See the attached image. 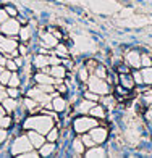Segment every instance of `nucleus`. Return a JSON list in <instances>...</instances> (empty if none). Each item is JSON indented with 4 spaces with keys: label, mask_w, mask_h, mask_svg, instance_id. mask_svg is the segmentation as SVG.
Instances as JSON below:
<instances>
[{
    "label": "nucleus",
    "mask_w": 152,
    "mask_h": 158,
    "mask_svg": "<svg viewBox=\"0 0 152 158\" xmlns=\"http://www.w3.org/2000/svg\"><path fill=\"white\" fill-rule=\"evenodd\" d=\"M2 105L7 111H16V108H18V102H16V98H13V97H7L2 102Z\"/></svg>",
    "instance_id": "20"
},
{
    "label": "nucleus",
    "mask_w": 152,
    "mask_h": 158,
    "mask_svg": "<svg viewBox=\"0 0 152 158\" xmlns=\"http://www.w3.org/2000/svg\"><path fill=\"white\" fill-rule=\"evenodd\" d=\"M33 63H34V66L37 69H42L44 66L49 64V56L47 55H36V58L33 60Z\"/></svg>",
    "instance_id": "23"
},
{
    "label": "nucleus",
    "mask_w": 152,
    "mask_h": 158,
    "mask_svg": "<svg viewBox=\"0 0 152 158\" xmlns=\"http://www.w3.org/2000/svg\"><path fill=\"white\" fill-rule=\"evenodd\" d=\"M33 143L29 140V137L28 135H21V137H18L15 142H13L11 145V153L13 155H20V153H24L28 152V150H33Z\"/></svg>",
    "instance_id": "4"
},
{
    "label": "nucleus",
    "mask_w": 152,
    "mask_h": 158,
    "mask_svg": "<svg viewBox=\"0 0 152 158\" xmlns=\"http://www.w3.org/2000/svg\"><path fill=\"white\" fill-rule=\"evenodd\" d=\"M65 106H67V102H65L63 97H59L57 95L54 100H52V108L57 111V113H62L65 110Z\"/></svg>",
    "instance_id": "19"
},
{
    "label": "nucleus",
    "mask_w": 152,
    "mask_h": 158,
    "mask_svg": "<svg viewBox=\"0 0 152 158\" xmlns=\"http://www.w3.org/2000/svg\"><path fill=\"white\" fill-rule=\"evenodd\" d=\"M7 94H8V97L16 98V97H18V94H20V92H18V87H11V85H10V87L7 89Z\"/></svg>",
    "instance_id": "41"
},
{
    "label": "nucleus",
    "mask_w": 152,
    "mask_h": 158,
    "mask_svg": "<svg viewBox=\"0 0 152 158\" xmlns=\"http://www.w3.org/2000/svg\"><path fill=\"white\" fill-rule=\"evenodd\" d=\"M89 135H91V137L94 139V142H96V143H104V142L107 140L108 131H107L105 127H99V126H94V127L91 129Z\"/></svg>",
    "instance_id": "9"
},
{
    "label": "nucleus",
    "mask_w": 152,
    "mask_h": 158,
    "mask_svg": "<svg viewBox=\"0 0 152 158\" xmlns=\"http://www.w3.org/2000/svg\"><path fill=\"white\" fill-rule=\"evenodd\" d=\"M79 79H81L83 82H88V79H89V73H88V68H81L79 69Z\"/></svg>",
    "instance_id": "37"
},
{
    "label": "nucleus",
    "mask_w": 152,
    "mask_h": 158,
    "mask_svg": "<svg viewBox=\"0 0 152 158\" xmlns=\"http://www.w3.org/2000/svg\"><path fill=\"white\" fill-rule=\"evenodd\" d=\"M18 156H21V158H37L39 152L37 150H28V152H24V153H20Z\"/></svg>",
    "instance_id": "34"
},
{
    "label": "nucleus",
    "mask_w": 152,
    "mask_h": 158,
    "mask_svg": "<svg viewBox=\"0 0 152 158\" xmlns=\"http://www.w3.org/2000/svg\"><path fill=\"white\" fill-rule=\"evenodd\" d=\"M3 89V84H0V90H2Z\"/></svg>",
    "instance_id": "53"
},
{
    "label": "nucleus",
    "mask_w": 152,
    "mask_h": 158,
    "mask_svg": "<svg viewBox=\"0 0 152 158\" xmlns=\"http://www.w3.org/2000/svg\"><path fill=\"white\" fill-rule=\"evenodd\" d=\"M8 18H10V15L5 11V8H2V10H0V24H2V23H5V21L8 19Z\"/></svg>",
    "instance_id": "43"
},
{
    "label": "nucleus",
    "mask_w": 152,
    "mask_h": 158,
    "mask_svg": "<svg viewBox=\"0 0 152 158\" xmlns=\"http://www.w3.org/2000/svg\"><path fill=\"white\" fill-rule=\"evenodd\" d=\"M125 63L128 64V66L134 68V69L141 68V53L137 52V50H129V52L126 53V56H125Z\"/></svg>",
    "instance_id": "8"
},
{
    "label": "nucleus",
    "mask_w": 152,
    "mask_h": 158,
    "mask_svg": "<svg viewBox=\"0 0 152 158\" xmlns=\"http://www.w3.org/2000/svg\"><path fill=\"white\" fill-rule=\"evenodd\" d=\"M26 129H34L41 134H47L50 129L54 127V119L49 114H37V116H31L29 119L24 121Z\"/></svg>",
    "instance_id": "1"
},
{
    "label": "nucleus",
    "mask_w": 152,
    "mask_h": 158,
    "mask_svg": "<svg viewBox=\"0 0 152 158\" xmlns=\"http://www.w3.org/2000/svg\"><path fill=\"white\" fill-rule=\"evenodd\" d=\"M5 63H7V58L3 55H0V66H5Z\"/></svg>",
    "instance_id": "49"
},
{
    "label": "nucleus",
    "mask_w": 152,
    "mask_h": 158,
    "mask_svg": "<svg viewBox=\"0 0 152 158\" xmlns=\"http://www.w3.org/2000/svg\"><path fill=\"white\" fill-rule=\"evenodd\" d=\"M3 68H5V66H0V73H2V71H3Z\"/></svg>",
    "instance_id": "52"
},
{
    "label": "nucleus",
    "mask_w": 152,
    "mask_h": 158,
    "mask_svg": "<svg viewBox=\"0 0 152 158\" xmlns=\"http://www.w3.org/2000/svg\"><path fill=\"white\" fill-rule=\"evenodd\" d=\"M5 139H7V132H5L3 127H0V143H2Z\"/></svg>",
    "instance_id": "46"
},
{
    "label": "nucleus",
    "mask_w": 152,
    "mask_h": 158,
    "mask_svg": "<svg viewBox=\"0 0 152 158\" xmlns=\"http://www.w3.org/2000/svg\"><path fill=\"white\" fill-rule=\"evenodd\" d=\"M11 118L10 116H7V114H3V116H0V127H3V129H7V127H10L11 126Z\"/></svg>",
    "instance_id": "31"
},
{
    "label": "nucleus",
    "mask_w": 152,
    "mask_h": 158,
    "mask_svg": "<svg viewBox=\"0 0 152 158\" xmlns=\"http://www.w3.org/2000/svg\"><path fill=\"white\" fill-rule=\"evenodd\" d=\"M37 87L41 90H44L46 94H50V92H54L55 87H54V84H37Z\"/></svg>",
    "instance_id": "36"
},
{
    "label": "nucleus",
    "mask_w": 152,
    "mask_h": 158,
    "mask_svg": "<svg viewBox=\"0 0 152 158\" xmlns=\"http://www.w3.org/2000/svg\"><path fill=\"white\" fill-rule=\"evenodd\" d=\"M5 113H7V110L3 108V105H2V103H0V116H3V114H5Z\"/></svg>",
    "instance_id": "50"
},
{
    "label": "nucleus",
    "mask_w": 152,
    "mask_h": 158,
    "mask_svg": "<svg viewBox=\"0 0 152 158\" xmlns=\"http://www.w3.org/2000/svg\"><path fill=\"white\" fill-rule=\"evenodd\" d=\"M55 53L59 56H68V48L62 44H57L55 45Z\"/></svg>",
    "instance_id": "30"
},
{
    "label": "nucleus",
    "mask_w": 152,
    "mask_h": 158,
    "mask_svg": "<svg viewBox=\"0 0 152 158\" xmlns=\"http://www.w3.org/2000/svg\"><path fill=\"white\" fill-rule=\"evenodd\" d=\"M120 84H121V87H125L126 90L133 89L134 85H136L133 76H129L128 73H121V76H120Z\"/></svg>",
    "instance_id": "14"
},
{
    "label": "nucleus",
    "mask_w": 152,
    "mask_h": 158,
    "mask_svg": "<svg viewBox=\"0 0 152 158\" xmlns=\"http://www.w3.org/2000/svg\"><path fill=\"white\" fill-rule=\"evenodd\" d=\"M36 82L37 84H55V79L49 73H44V71H42V73L36 74Z\"/></svg>",
    "instance_id": "16"
},
{
    "label": "nucleus",
    "mask_w": 152,
    "mask_h": 158,
    "mask_svg": "<svg viewBox=\"0 0 152 158\" xmlns=\"http://www.w3.org/2000/svg\"><path fill=\"white\" fill-rule=\"evenodd\" d=\"M50 76H54L55 79H63L65 76H67V69H65V66H62L60 64H54L52 68H50Z\"/></svg>",
    "instance_id": "15"
},
{
    "label": "nucleus",
    "mask_w": 152,
    "mask_h": 158,
    "mask_svg": "<svg viewBox=\"0 0 152 158\" xmlns=\"http://www.w3.org/2000/svg\"><path fill=\"white\" fill-rule=\"evenodd\" d=\"M28 137H29V140H31V143H33L34 148H41V145L46 142L44 135H42L41 132H37V131H34V129H31V131L28 132Z\"/></svg>",
    "instance_id": "11"
},
{
    "label": "nucleus",
    "mask_w": 152,
    "mask_h": 158,
    "mask_svg": "<svg viewBox=\"0 0 152 158\" xmlns=\"http://www.w3.org/2000/svg\"><path fill=\"white\" fill-rule=\"evenodd\" d=\"M5 11L8 13V15H10L11 18H15V16L18 15V11L15 10V6H11V5H7V6H5Z\"/></svg>",
    "instance_id": "42"
},
{
    "label": "nucleus",
    "mask_w": 152,
    "mask_h": 158,
    "mask_svg": "<svg viewBox=\"0 0 152 158\" xmlns=\"http://www.w3.org/2000/svg\"><path fill=\"white\" fill-rule=\"evenodd\" d=\"M20 27H21V26H20V21L13 19V18H8L5 23L0 24V31L11 37V35H16V34L20 32Z\"/></svg>",
    "instance_id": "6"
},
{
    "label": "nucleus",
    "mask_w": 152,
    "mask_h": 158,
    "mask_svg": "<svg viewBox=\"0 0 152 158\" xmlns=\"http://www.w3.org/2000/svg\"><path fill=\"white\" fill-rule=\"evenodd\" d=\"M141 66L144 68H147V66H152V58H150V55H141Z\"/></svg>",
    "instance_id": "33"
},
{
    "label": "nucleus",
    "mask_w": 152,
    "mask_h": 158,
    "mask_svg": "<svg viewBox=\"0 0 152 158\" xmlns=\"http://www.w3.org/2000/svg\"><path fill=\"white\" fill-rule=\"evenodd\" d=\"M15 61H16V64H18V66H21V64H23V60H21L20 56H16V58H15Z\"/></svg>",
    "instance_id": "51"
},
{
    "label": "nucleus",
    "mask_w": 152,
    "mask_h": 158,
    "mask_svg": "<svg viewBox=\"0 0 152 158\" xmlns=\"http://www.w3.org/2000/svg\"><path fill=\"white\" fill-rule=\"evenodd\" d=\"M0 52L7 53L8 56L18 55V42L11 39L10 35H0Z\"/></svg>",
    "instance_id": "2"
},
{
    "label": "nucleus",
    "mask_w": 152,
    "mask_h": 158,
    "mask_svg": "<svg viewBox=\"0 0 152 158\" xmlns=\"http://www.w3.org/2000/svg\"><path fill=\"white\" fill-rule=\"evenodd\" d=\"M81 140L84 142V145H86V147H94V145H96V142H94V139L91 137L89 134L83 135V137H81Z\"/></svg>",
    "instance_id": "35"
},
{
    "label": "nucleus",
    "mask_w": 152,
    "mask_h": 158,
    "mask_svg": "<svg viewBox=\"0 0 152 158\" xmlns=\"http://www.w3.org/2000/svg\"><path fill=\"white\" fill-rule=\"evenodd\" d=\"M88 85H89V90L96 92L99 95H105L110 92V87H108V84L105 82V79L97 77V76H91L88 79Z\"/></svg>",
    "instance_id": "3"
},
{
    "label": "nucleus",
    "mask_w": 152,
    "mask_h": 158,
    "mask_svg": "<svg viewBox=\"0 0 152 158\" xmlns=\"http://www.w3.org/2000/svg\"><path fill=\"white\" fill-rule=\"evenodd\" d=\"M89 114L92 118H96V119L97 118H105V114H107L105 113V106L104 105H94L92 108L89 110Z\"/></svg>",
    "instance_id": "17"
},
{
    "label": "nucleus",
    "mask_w": 152,
    "mask_h": 158,
    "mask_svg": "<svg viewBox=\"0 0 152 158\" xmlns=\"http://www.w3.org/2000/svg\"><path fill=\"white\" fill-rule=\"evenodd\" d=\"M62 60L59 58V56H49V64L50 66H54V64H60Z\"/></svg>",
    "instance_id": "44"
},
{
    "label": "nucleus",
    "mask_w": 152,
    "mask_h": 158,
    "mask_svg": "<svg viewBox=\"0 0 152 158\" xmlns=\"http://www.w3.org/2000/svg\"><path fill=\"white\" fill-rule=\"evenodd\" d=\"M73 150L76 152V155H81V153L86 152V145H84V142L81 140V137L75 139V142H73Z\"/></svg>",
    "instance_id": "25"
},
{
    "label": "nucleus",
    "mask_w": 152,
    "mask_h": 158,
    "mask_svg": "<svg viewBox=\"0 0 152 158\" xmlns=\"http://www.w3.org/2000/svg\"><path fill=\"white\" fill-rule=\"evenodd\" d=\"M92 106H94V102H92V100H89V98H84L83 102L78 105V108H76V110H78V113H83V114H86V113H89V110L92 108Z\"/></svg>",
    "instance_id": "22"
},
{
    "label": "nucleus",
    "mask_w": 152,
    "mask_h": 158,
    "mask_svg": "<svg viewBox=\"0 0 152 158\" xmlns=\"http://www.w3.org/2000/svg\"><path fill=\"white\" fill-rule=\"evenodd\" d=\"M24 105L28 106V111H31V113H39V110H41L39 102H36V100H34L33 97L24 98Z\"/></svg>",
    "instance_id": "21"
},
{
    "label": "nucleus",
    "mask_w": 152,
    "mask_h": 158,
    "mask_svg": "<svg viewBox=\"0 0 152 158\" xmlns=\"http://www.w3.org/2000/svg\"><path fill=\"white\" fill-rule=\"evenodd\" d=\"M7 97H8V94H7V90H5V89H2V90H0V102H3V100H5Z\"/></svg>",
    "instance_id": "47"
},
{
    "label": "nucleus",
    "mask_w": 152,
    "mask_h": 158,
    "mask_svg": "<svg viewBox=\"0 0 152 158\" xmlns=\"http://www.w3.org/2000/svg\"><path fill=\"white\" fill-rule=\"evenodd\" d=\"M131 74H133V79H134L136 84H142V82H144V81H142V73H141V71L136 69V71H133Z\"/></svg>",
    "instance_id": "40"
},
{
    "label": "nucleus",
    "mask_w": 152,
    "mask_h": 158,
    "mask_svg": "<svg viewBox=\"0 0 152 158\" xmlns=\"http://www.w3.org/2000/svg\"><path fill=\"white\" fill-rule=\"evenodd\" d=\"M126 142H129L131 145H136L137 142L141 140V132L137 131V127H136V124H129L128 126V129H126Z\"/></svg>",
    "instance_id": "10"
},
{
    "label": "nucleus",
    "mask_w": 152,
    "mask_h": 158,
    "mask_svg": "<svg viewBox=\"0 0 152 158\" xmlns=\"http://www.w3.org/2000/svg\"><path fill=\"white\" fill-rule=\"evenodd\" d=\"M46 139H47L49 142H55L57 139H59V129H57V127H52V129H50V131L47 132Z\"/></svg>",
    "instance_id": "28"
},
{
    "label": "nucleus",
    "mask_w": 152,
    "mask_h": 158,
    "mask_svg": "<svg viewBox=\"0 0 152 158\" xmlns=\"http://www.w3.org/2000/svg\"><path fill=\"white\" fill-rule=\"evenodd\" d=\"M146 118L150 121V123H152V108L150 110H147V113H146Z\"/></svg>",
    "instance_id": "48"
},
{
    "label": "nucleus",
    "mask_w": 152,
    "mask_h": 158,
    "mask_svg": "<svg viewBox=\"0 0 152 158\" xmlns=\"http://www.w3.org/2000/svg\"><path fill=\"white\" fill-rule=\"evenodd\" d=\"M20 39L23 40V42H28L31 39V35H33V29H31V26H24V27H20Z\"/></svg>",
    "instance_id": "24"
},
{
    "label": "nucleus",
    "mask_w": 152,
    "mask_h": 158,
    "mask_svg": "<svg viewBox=\"0 0 152 158\" xmlns=\"http://www.w3.org/2000/svg\"><path fill=\"white\" fill-rule=\"evenodd\" d=\"M107 153L102 147H89V150L84 152V156H88V158H102Z\"/></svg>",
    "instance_id": "13"
},
{
    "label": "nucleus",
    "mask_w": 152,
    "mask_h": 158,
    "mask_svg": "<svg viewBox=\"0 0 152 158\" xmlns=\"http://www.w3.org/2000/svg\"><path fill=\"white\" fill-rule=\"evenodd\" d=\"M84 97L89 98V100H92V102H97V100H100L99 94H96V92H92V90H88V92L84 94Z\"/></svg>",
    "instance_id": "39"
},
{
    "label": "nucleus",
    "mask_w": 152,
    "mask_h": 158,
    "mask_svg": "<svg viewBox=\"0 0 152 158\" xmlns=\"http://www.w3.org/2000/svg\"><path fill=\"white\" fill-rule=\"evenodd\" d=\"M29 97H33L36 102H39V103H42V105H46V106H52V103H49V100H50V95L49 94H46L44 90H41L37 85H36L34 89H31L29 90Z\"/></svg>",
    "instance_id": "7"
},
{
    "label": "nucleus",
    "mask_w": 152,
    "mask_h": 158,
    "mask_svg": "<svg viewBox=\"0 0 152 158\" xmlns=\"http://www.w3.org/2000/svg\"><path fill=\"white\" fill-rule=\"evenodd\" d=\"M94 126H97V119L96 118H89V116H83V118H78L75 121V131L76 132H88Z\"/></svg>",
    "instance_id": "5"
},
{
    "label": "nucleus",
    "mask_w": 152,
    "mask_h": 158,
    "mask_svg": "<svg viewBox=\"0 0 152 158\" xmlns=\"http://www.w3.org/2000/svg\"><path fill=\"white\" fill-rule=\"evenodd\" d=\"M102 102H104V105L113 106V97H105V98H102Z\"/></svg>",
    "instance_id": "45"
},
{
    "label": "nucleus",
    "mask_w": 152,
    "mask_h": 158,
    "mask_svg": "<svg viewBox=\"0 0 152 158\" xmlns=\"http://www.w3.org/2000/svg\"><path fill=\"white\" fill-rule=\"evenodd\" d=\"M141 73H142V81L146 84H152V66L144 68Z\"/></svg>",
    "instance_id": "26"
},
{
    "label": "nucleus",
    "mask_w": 152,
    "mask_h": 158,
    "mask_svg": "<svg viewBox=\"0 0 152 158\" xmlns=\"http://www.w3.org/2000/svg\"><path fill=\"white\" fill-rule=\"evenodd\" d=\"M41 37H42V45L44 47L50 48V47H55L57 44H59V39H57L52 32H42Z\"/></svg>",
    "instance_id": "12"
},
{
    "label": "nucleus",
    "mask_w": 152,
    "mask_h": 158,
    "mask_svg": "<svg viewBox=\"0 0 152 158\" xmlns=\"http://www.w3.org/2000/svg\"><path fill=\"white\" fill-rule=\"evenodd\" d=\"M92 74H94V76H97V77L105 79V77H107V69H105V66H102V64H97V66L94 68Z\"/></svg>",
    "instance_id": "27"
},
{
    "label": "nucleus",
    "mask_w": 152,
    "mask_h": 158,
    "mask_svg": "<svg viewBox=\"0 0 152 158\" xmlns=\"http://www.w3.org/2000/svg\"><path fill=\"white\" fill-rule=\"evenodd\" d=\"M10 76H11V71L10 69H3L2 73H0V84H8Z\"/></svg>",
    "instance_id": "29"
},
{
    "label": "nucleus",
    "mask_w": 152,
    "mask_h": 158,
    "mask_svg": "<svg viewBox=\"0 0 152 158\" xmlns=\"http://www.w3.org/2000/svg\"><path fill=\"white\" fill-rule=\"evenodd\" d=\"M8 85H11V87H18V85H20V76L15 73V71H11V76H10Z\"/></svg>",
    "instance_id": "32"
},
{
    "label": "nucleus",
    "mask_w": 152,
    "mask_h": 158,
    "mask_svg": "<svg viewBox=\"0 0 152 158\" xmlns=\"http://www.w3.org/2000/svg\"><path fill=\"white\" fill-rule=\"evenodd\" d=\"M55 152V142H49V143H42L41 145V152H39V155L41 156H50Z\"/></svg>",
    "instance_id": "18"
},
{
    "label": "nucleus",
    "mask_w": 152,
    "mask_h": 158,
    "mask_svg": "<svg viewBox=\"0 0 152 158\" xmlns=\"http://www.w3.org/2000/svg\"><path fill=\"white\" fill-rule=\"evenodd\" d=\"M5 68H7V69H10V71H16L20 66L16 64V61H15V60H7V63H5Z\"/></svg>",
    "instance_id": "38"
}]
</instances>
